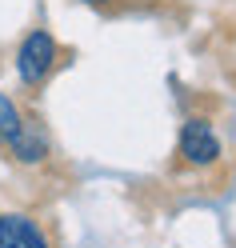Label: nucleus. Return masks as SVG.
<instances>
[{
  "label": "nucleus",
  "mask_w": 236,
  "mask_h": 248,
  "mask_svg": "<svg viewBox=\"0 0 236 248\" xmlns=\"http://www.w3.org/2000/svg\"><path fill=\"white\" fill-rule=\"evenodd\" d=\"M56 60H60L56 40L44 32V28H36V32H28L20 40V48H16V72H20V80L28 88H36V84L48 80V72L56 68Z\"/></svg>",
  "instance_id": "f257e3e1"
},
{
  "label": "nucleus",
  "mask_w": 236,
  "mask_h": 248,
  "mask_svg": "<svg viewBox=\"0 0 236 248\" xmlns=\"http://www.w3.org/2000/svg\"><path fill=\"white\" fill-rule=\"evenodd\" d=\"M176 156H180V164H192V168H208L220 160V140L204 116L184 120L180 140H176Z\"/></svg>",
  "instance_id": "f03ea898"
},
{
  "label": "nucleus",
  "mask_w": 236,
  "mask_h": 248,
  "mask_svg": "<svg viewBox=\"0 0 236 248\" xmlns=\"http://www.w3.org/2000/svg\"><path fill=\"white\" fill-rule=\"evenodd\" d=\"M0 248H52L48 232L28 212H0Z\"/></svg>",
  "instance_id": "7ed1b4c3"
},
{
  "label": "nucleus",
  "mask_w": 236,
  "mask_h": 248,
  "mask_svg": "<svg viewBox=\"0 0 236 248\" xmlns=\"http://www.w3.org/2000/svg\"><path fill=\"white\" fill-rule=\"evenodd\" d=\"M8 152L20 164H40L48 156V136L36 128V120H20V128L12 132V140H8Z\"/></svg>",
  "instance_id": "20e7f679"
},
{
  "label": "nucleus",
  "mask_w": 236,
  "mask_h": 248,
  "mask_svg": "<svg viewBox=\"0 0 236 248\" xmlns=\"http://www.w3.org/2000/svg\"><path fill=\"white\" fill-rule=\"evenodd\" d=\"M20 108L12 104V96H4V92H0V144H8L12 140V132L20 128Z\"/></svg>",
  "instance_id": "39448f33"
}]
</instances>
